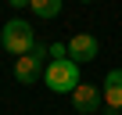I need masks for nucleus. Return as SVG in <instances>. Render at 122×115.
I'll return each mask as SVG.
<instances>
[{"label": "nucleus", "mask_w": 122, "mask_h": 115, "mask_svg": "<svg viewBox=\"0 0 122 115\" xmlns=\"http://www.w3.org/2000/svg\"><path fill=\"white\" fill-rule=\"evenodd\" d=\"M43 79H47V86H50L54 94H72V90L83 83L79 61H72V58H54V61L47 65V72H43Z\"/></svg>", "instance_id": "nucleus-1"}, {"label": "nucleus", "mask_w": 122, "mask_h": 115, "mask_svg": "<svg viewBox=\"0 0 122 115\" xmlns=\"http://www.w3.org/2000/svg\"><path fill=\"white\" fill-rule=\"evenodd\" d=\"M4 50L15 54V58L36 50V32H32V25H29L25 18H11V22L4 25Z\"/></svg>", "instance_id": "nucleus-2"}, {"label": "nucleus", "mask_w": 122, "mask_h": 115, "mask_svg": "<svg viewBox=\"0 0 122 115\" xmlns=\"http://www.w3.org/2000/svg\"><path fill=\"white\" fill-rule=\"evenodd\" d=\"M43 61H47V47H36V50H29V54H22V58H15V79L18 83H36L40 76H43Z\"/></svg>", "instance_id": "nucleus-3"}, {"label": "nucleus", "mask_w": 122, "mask_h": 115, "mask_svg": "<svg viewBox=\"0 0 122 115\" xmlns=\"http://www.w3.org/2000/svg\"><path fill=\"white\" fill-rule=\"evenodd\" d=\"M72 108H76L79 115H97V111L104 108V94H101V86H93V83H79V86L72 90Z\"/></svg>", "instance_id": "nucleus-4"}, {"label": "nucleus", "mask_w": 122, "mask_h": 115, "mask_svg": "<svg viewBox=\"0 0 122 115\" xmlns=\"http://www.w3.org/2000/svg\"><path fill=\"white\" fill-rule=\"evenodd\" d=\"M97 54H101V43H97L93 32H76V36L68 40V58H72V61L86 65V61H93Z\"/></svg>", "instance_id": "nucleus-5"}, {"label": "nucleus", "mask_w": 122, "mask_h": 115, "mask_svg": "<svg viewBox=\"0 0 122 115\" xmlns=\"http://www.w3.org/2000/svg\"><path fill=\"white\" fill-rule=\"evenodd\" d=\"M104 108L108 111H122V68H111L104 76Z\"/></svg>", "instance_id": "nucleus-6"}, {"label": "nucleus", "mask_w": 122, "mask_h": 115, "mask_svg": "<svg viewBox=\"0 0 122 115\" xmlns=\"http://www.w3.org/2000/svg\"><path fill=\"white\" fill-rule=\"evenodd\" d=\"M29 7L36 18H57L61 15V0H29Z\"/></svg>", "instance_id": "nucleus-7"}, {"label": "nucleus", "mask_w": 122, "mask_h": 115, "mask_svg": "<svg viewBox=\"0 0 122 115\" xmlns=\"http://www.w3.org/2000/svg\"><path fill=\"white\" fill-rule=\"evenodd\" d=\"M50 58H68V43H50Z\"/></svg>", "instance_id": "nucleus-8"}, {"label": "nucleus", "mask_w": 122, "mask_h": 115, "mask_svg": "<svg viewBox=\"0 0 122 115\" xmlns=\"http://www.w3.org/2000/svg\"><path fill=\"white\" fill-rule=\"evenodd\" d=\"M7 4H11L15 11H22V7H29V0H7Z\"/></svg>", "instance_id": "nucleus-9"}, {"label": "nucleus", "mask_w": 122, "mask_h": 115, "mask_svg": "<svg viewBox=\"0 0 122 115\" xmlns=\"http://www.w3.org/2000/svg\"><path fill=\"white\" fill-rule=\"evenodd\" d=\"M0 47H4V25H0Z\"/></svg>", "instance_id": "nucleus-10"}, {"label": "nucleus", "mask_w": 122, "mask_h": 115, "mask_svg": "<svg viewBox=\"0 0 122 115\" xmlns=\"http://www.w3.org/2000/svg\"><path fill=\"white\" fill-rule=\"evenodd\" d=\"M83 4H93V0H83Z\"/></svg>", "instance_id": "nucleus-11"}]
</instances>
